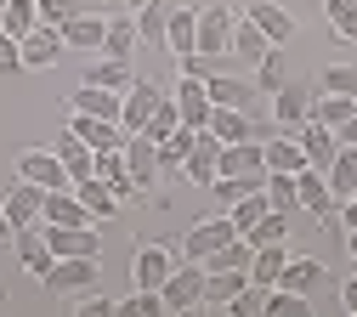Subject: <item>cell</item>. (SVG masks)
I'll list each match as a JSON object with an SVG mask.
<instances>
[{"label":"cell","instance_id":"6da1fadb","mask_svg":"<svg viewBox=\"0 0 357 317\" xmlns=\"http://www.w3.org/2000/svg\"><path fill=\"white\" fill-rule=\"evenodd\" d=\"M170 272H176V249L159 244V238H137V249H130V284L137 289H165Z\"/></svg>","mask_w":357,"mask_h":317},{"label":"cell","instance_id":"7a4b0ae2","mask_svg":"<svg viewBox=\"0 0 357 317\" xmlns=\"http://www.w3.org/2000/svg\"><path fill=\"white\" fill-rule=\"evenodd\" d=\"M204 261H188V266H176L170 278H165V311H204Z\"/></svg>","mask_w":357,"mask_h":317},{"label":"cell","instance_id":"3957f363","mask_svg":"<svg viewBox=\"0 0 357 317\" xmlns=\"http://www.w3.org/2000/svg\"><path fill=\"white\" fill-rule=\"evenodd\" d=\"M12 164H17V176H23V181H34V187H46V193L74 187V176H68V164L57 159V148H23Z\"/></svg>","mask_w":357,"mask_h":317},{"label":"cell","instance_id":"277c9868","mask_svg":"<svg viewBox=\"0 0 357 317\" xmlns=\"http://www.w3.org/2000/svg\"><path fill=\"white\" fill-rule=\"evenodd\" d=\"M40 284H46L52 295H85V289H97V255H57Z\"/></svg>","mask_w":357,"mask_h":317},{"label":"cell","instance_id":"5b68a950","mask_svg":"<svg viewBox=\"0 0 357 317\" xmlns=\"http://www.w3.org/2000/svg\"><path fill=\"white\" fill-rule=\"evenodd\" d=\"M233 238H244V233L233 226V215L221 210V215H210V221H193V226H188L182 255H188V261H204V255H215L221 244H233Z\"/></svg>","mask_w":357,"mask_h":317},{"label":"cell","instance_id":"8992f818","mask_svg":"<svg viewBox=\"0 0 357 317\" xmlns=\"http://www.w3.org/2000/svg\"><path fill=\"white\" fill-rule=\"evenodd\" d=\"M306 119H312V85L306 79H284V91H273V125L295 136Z\"/></svg>","mask_w":357,"mask_h":317},{"label":"cell","instance_id":"52a82bcc","mask_svg":"<svg viewBox=\"0 0 357 317\" xmlns=\"http://www.w3.org/2000/svg\"><path fill=\"white\" fill-rule=\"evenodd\" d=\"M125 164H130V176H137L142 193H153L159 176H165V164H159V142H153V136H142V130L125 136Z\"/></svg>","mask_w":357,"mask_h":317},{"label":"cell","instance_id":"ba28073f","mask_svg":"<svg viewBox=\"0 0 357 317\" xmlns=\"http://www.w3.org/2000/svg\"><path fill=\"white\" fill-rule=\"evenodd\" d=\"M233 29H238V12H233V6H204V12H199V52H204V57L233 52Z\"/></svg>","mask_w":357,"mask_h":317},{"label":"cell","instance_id":"9c48e42d","mask_svg":"<svg viewBox=\"0 0 357 317\" xmlns=\"http://www.w3.org/2000/svg\"><path fill=\"white\" fill-rule=\"evenodd\" d=\"M295 193H301V210H312V221H329V215L340 210V199H335V187H329V176H324L318 164H306V170L295 176Z\"/></svg>","mask_w":357,"mask_h":317},{"label":"cell","instance_id":"30bf717a","mask_svg":"<svg viewBox=\"0 0 357 317\" xmlns=\"http://www.w3.org/2000/svg\"><path fill=\"white\" fill-rule=\"evenodd\" d=\"M182 176L193 181V187H215V176H221V136L215 130H199L193 153L182 159Z\"/></svg>","mask_w":357,"mask_h":317},{"label":"cell","instance_id":"8fae6325","mask_svg":"<svg viewBox=\"0 0 357 317\" xmlns=\"http://www.w3.org/2000/svg\"><path fill=\"white\" fill-rule=\"evenodd\" d=\"M0 210H6V221L12 226H34L40 215H46V187H34V181H12L6 187V199H0Z\"/></svg>","mask_w":357,"mask_h":317},{"label":"cell","instance_id":"7c38bea8","mask_svg":"<svg viewBox=\"0 0 357 317\" xmlns=\"http://www.w3.org/2000/svg\"><path fill=\"white\" fill-rule=\"evenodd\" d=\"M244 17H250L266 40H273V45H289V40H295V29H301V23H295V12H289V6H278V0H255Z\"/></svg>","mask_w":357,"mask_h":317},{"label":"cell","instance_id":"4fadbf2b","mask_svg":"<svg viewBox=\"0 0 357 317\" xmlns=\"http://www.w3.org/2000/svg\"><path fill=\"white\" fill-rule=\"evenodd\" d=\"M102 34H108V12H74L63 23V45L68 52H102Z\"/></svg>","mask_w":357,"mask_h":317},{"label":"cell","instance_id":"5bb4252c","mask_svg":"<svg viewBox=\"0 0 357 317\" xmlns=\"http://www.w3.org/2000/svg\"><path fill=\"white\" fill-rule=\"evenodd\" d=\"M68 130L79 136V142H91L97 153L102 148H125V136H130L119 119H97V114H68Z\"/></svg>","mask_w":357,"mask_h":317},{"label":"cell","instance_id":"9a60e30c","mask_svg":"<svg viewBox=\"0 0 357 317\" xmlns=\"http://www.w3.org/2000/svg\"><path fill=\"white\" fill-rule=\"evenodd\" d=\"M46 226H97V215L85 210V199L74 193V187H57V193H46V215H40Z\"/></svg>","mask_w":357,"mask_h":317},{"label":"cell","instance_id":"2e32d148","mask_svg":"<svg viewBox=\"0 0 357 317\" xmlns=\"http://www.w3.org/2000/svg\"><path fill=\"white\" fill-rule=\"evenodd\" d=\"M63 52H68V45H63V29H52V23H40V29L23 34V68H52Z\"/></svg>","mask_w":357,"mask_h":317},{"label":"cell","instance_id":"e0dca14e","mask_svg":"<svg viewBox=\"0 0 357 317\" xmlns=\"http://www.w3.org/2000/svg\"><path fill=\"white\" fill-rule=\"evenodd\" d=\"M159 102H165V91H159L153 79H137V85L125 91V108H119V125H125V130H142V125L153 119V108H159Z\"/></svg>","mask_w":357,"mask_h":317},{"label":"cell","instance_id":"ac0fdd59","mask_svg":"<svg viewBox=\"0 0 357 317\" xmlns=\"http://www.w3.org/2000/svg\"><path fill=\"white\" fill-rule=\"evenodd\" d=\"M295 136H301V148H306V164H318V170H329V164H335V153H340V136H335L324 119H306Z\"/></svg>","mask_w":357,"mask_h":317},{"label":"cell","instance_id":"d6986e66","mask_svg":"<svg viewBox=\"0 0 357 317\" xmlns=\"http://www.w3.org/2000/svg\"><path fill=\"white\" fill-rule=\"evenodd\" d=\"M119 108H125V97L119 91H108V85H91L85 79L74 97H68V114H97V119H119Z\"/></svg>","mask_w":357,"mask_h":317},{"label":"cell","instance_id":"ffe728a7","mask_svg":"<svg viewBox=\"0 0 357 317\" xmlns=\"http://www.w3.org/2000/svg\"><path fill=\"white\" fill-rule=\"evenodd\" d=\"M12 244H17V266L29 272V278H46V272H52L57 255H52L46 233H34V226H17V238H12Z\"/></svg>","mask_w":357,"mask_h":317},{"label":"cell","instance_id":"44dd1931","mask_svg":"<svg viewBox=\"0 0 357 317\" xmlns=\"http://www.w3.org/2000/svg\"><path fill=\"white\" fill-rule=\"evenodd\" d=\"M318 284H324V261H318V255H301V249H289V261H284V278H278V289L312 295Z\"/></svg>","mask_w":357,"mask_h":317},{"label":"cell","instance_id":"7402d4cb","mask_svg":"<svg viewBox=\"0 0 357 317\" xmlns=\"http://www.w3.org/2000/svg\"><path fill=\"white\" fill-rule=\"evenodd\" d=\"M176 108H182V125H193V130H210V91H204V79H182L176 85Z\"/></svg>","mask_w":357,"mask_h":317},{"label":"cell","instance_id":"603a6c76","mask_svg":"<svg viewBox=\"0 0 357 317\" xmlns=\"http://www.w3.org/2000/svg\"><path fill=\"white\" fill-rule=\"evenodd\" d=\"M165 52H199V12L193 6H170V23H165Z\"/></svg>","mask_w":357,"mask_h":317},{"label":"cell","instance_id":"cb8c5ba5","mask_svg":"<svg viewBox=\"0 0 357 317\" xmlns=\"http://www.w3.org/2000/svg\"><path fill=\"white\" fill-rule=\"evenodd\" d=\"M46 244H52V255H97L102 249L97 226H46Z\"/></svg>","mask_w":357,"mask_h":317},{"label":"cell","instance_id":"d4e9b609","mask_svg":"<svg viewBox=\"0 0 357 317\" xmlns=\"http://www.w3.org/2000/svg\"><path fill=\"white\" fill-rule=\"evenodd\" d=\"M57 159L68 164V176L74 181H85V176H97V148L91 142H79V136L63 125V136H57Z\"/></svg>","mask_w":357,"mask_h":317},{"label":"cell","instance_id":"484cf974","mask_svg":"<svg viewBox=\"0 0 357 317\" xmlns=\"http://www.w3.org/2000/svg\"><path fill=\"white\" fill-rule=\"evenodd\" d=\"M204 91H210L215 108H250V102H255V85H250V79H233V74H210Z\"/></svg>","mask_w":357,"mask_h":317},{"label":"cell","instance_id":"4316f807","mask_svg":"<svg viewBox=\"0 0 357 317\" xmlns=\"http://www.w3.org/2000/svg\"><path fill=\"white\" fill-rule=\"evenodd\" d=\"M210 130L221 136V148H227V142H250L255 119H250V108H210Z\"/></svg>","mask_w":357,"mask_h":317},{"label":"cell","instance_id":"83f0119b","mask_svg":"<svg viewBox=\"0 0 357 317\" xmlns=\"http://www.w3.org/2000/svg\"><path fill=\"white\" fill-rule=\"evenodd\" d=\"M74 193L85 199V210H91L97 221H114V215H119V193L108 187L102 176H85V181H74Z\"/></svg>","mask_w":357,"mask_h":317},{"label":"cell","instance_id":"f1b7e54d","mask_svg":"<svg viewBox=\"0 0 357 317\" xmlns=\"http://www.w3.org/2000/svg\"><path fill=\"white\" fill-rule=\"evenodd\" d=\"M266 170H284V176H301L306 170V148H301V136H273L266 142Z\"/></svg>","mask_w":357,"mask_h":317},{"label":"cell","instance_id":"f546056e","mask_svg":"<svg viewBox=\"0 0 357 317\" xmlns=\"http://www.w3.org/2000/svg\"><path fill=\"white\" fill-rule=\"evenodd\" d=\"M284 261H289V244H266V249H255V261H250V284L273 289V284L284 278Z\"/></svg>","mask_w":357,"mask_h":317},{"label":"cell","instance_id":"4dcf8cb0","mask_svg":"<svg viewBox=\"0 0 357 317\" xmlns=\"http://www.w3.org/2000/svg\"><path fill=\"white\" fill-rule=\"evenodd\" d=\"M142 45V34H137V17H108V34H102V57H125L130 63V52Z\"/></svg>","mask_w":357,"mask_h":317},{"label":"cell","instance_id":"1f68e13d","mask_svg":"<svg viewBox=\"0 0 357 317\" xmlns=\"http://www.w3.org/2000/svg\"><path fill=\"white\" fill-rule=\"evenodd\" d=\"M85 79H91V85H108V91H119V97H125V91L137 85V68H130L125 57H97V68L85 74Z\"/></svg>","mask_w":357,"mask_h":317},{"label":"cell","instance_id":"d6a6232c","mask_svg":"<svg viewBox=\"0 0 357 317\" xmlns=\"http://www.w3.org/2000/svg\"><path fill=\"white\" fill-rule=\"evenodd\" d=\"M250 261H255V244L233 238V244H221L215 255H204V272H250Z\"/></svg>","mask_w":357,"mask_h":317},{"label":"cell","instance_id":"836d02e7","mask_svg":"<svg viewBox=\"0 0 357 317\" xmlns=\"http://www.w3.org/2000/svg\"><path fill=\"white\" fill-rule=\"evenodd\" d=\"M351 114H357V97H335V91H318V97H312V119H324L329 130H340Z\"/></svg>","mask_w":357,"mask_h":317},{"label":"cell","instance_id":"e575fe53","mask_svg":"<svg viewBox=\"0 0 357 317\" xmlns=\"http://www.w3.org/2000/svg\"><path fill=\"white\" fill-rule=\"evenodd\" d=\"M324 176H329L335 199H351V193H357V148H346V142H340V153H335V164H329Z\"/></svg>","mask_w":357,"mask_h":317},{"label":"cell","instance_id":"d590c367","mask_svg":"<svg viewBox=\"0 0 357 317\" xmlns=\"http://www.w3.org/2000/svg\"><path fill=\"white\" fill-rule=\"evenodd\" d=\"M165 23H170V0H148V6H137L142 45H165Z\"/></svg>","mask_w":357,"mask_h":317},{"label":"cell","instance_id":"8d00e7d4","mask_svg":"<svg viewBox=\"0 0 357 317\" xmlns=\"http://www.w3.org/2000/svg\"><path fill=\"white\" fill-rule=\"evenodd\" d=\"M233 52H238V57H244V63L255 68V63H261L266 52H273V40H266V34H261V29L250 23V17H238V29H233Z\"/></svg>","mask_w":357,"mask_h":317},{"label":"cell","instance_id":"74e56055","mask_svg":"<svg viewBox=\"0 0 357 317\" xmlns=\"http://www.w3.org/2000/svg\"><path fill=\"white\" fill-rule=\"evenodd\" d=\"M244 238H250L255 249H266V244H289V215H284V210H266V215L250 226Z\"/></svg>","mask_w":357,"mask_h":317},{"label":"cell","instance_id":"f35d334b","mask_svg":"<svg viewBox=\"0 0 357 317\" xmlns=\"http://www.w3.org/2000/svg\"><path fill=\"white\" fill-rule=\"evenodd\" d=\"M324 17H329V34L335 40H357V0H324Z\"/></svg>","mask_w":357,"mask_h":317},{"label":"cell","instance_id":"ab89813d","mask_svg":"<svg viewBox=\"0 0 357 317\" xmlns=\"http://www.w3.org/2000/svg\"><path fill=\"white\" fill-rule=\"evenodd\" d=\"M244 284H250V272H210L204 278V306H227Z\"/></svg>","mask_w":357,"mask_h":317},{"label":"cell","instance_id":"60d3db41","mask_svg":"<svg viewBox=\"0 0 357 317\" xmlns=\"http://www.w3.org/2000/svg\"><path fill=\"white\" fill-rule=\"evenodd\" d=\"M284 79H289V68H284V45H273V52L255 63V91H266V97H273V91H284Z\"/></svg>","mask_w":357,"mask_h":317},{"label":"cell","instance_id":"b9f144b4","mask_svg":"<svg viewBox=\"0 0 357 317\" xmlns=\"http://www.w3.org/2000/svg\"><path fill=\"white\" fill-rule=\"evenodd\" d=\"M0 29L6 34H29V29H40V0H6V17H0Z\"/></svg>","mask_w":357,"mask_h":317},{"label":"cell","instance_id":"7bdbcfd3","mask_svg":"<svg viewBox=\"0 0 357 317\" xmlns=\"http://www.w3.org/2000/svg\"><path fill=\"white\" fill-rule=\"evenodd\" d=\"M266 210H273V199H266V187H255V193H244V199H238L227 215H233V226H238V233H250V226H255Z\"/></svg>","mask_w":357,"mask_h":317},{"label":"cell","instance_id":"ee69618b","mask_svg":"<svg viewBox=\"0 0 357 317\" xmlns=\"http://www.w3.org/2000/svg\"><path fill=\"white\" fill-rule=\"evenodd\" d=\"M312 311V300L306 295H295V289H266V317H306Z\"/></svg>","mask_w":357,"mask_h":317},{"label":"cell","instance_id":"f6af8a7d","mask_svg":"<svg viewBox=\"0 0 357 317\" xmlns=\"http://www.w3.org/2000/svg\"><path fill=\"white\" fill-rule=\"evenodd\" d=\"M318 91H335V97H357V68L351 63H329L318 74Z\"/></svg>","mask_w":357,"mask_h":317},{"label":"cell","instance_id":"bcb514c9","mask_svg":"<svg viewBox=\"0 0 357 317\" xmlns=\"http://www.w3.org/2000/svg\"><path fill=\"white\" fill-rule=\"evenodd\" d=\"M266 199H273V210H301V193H295V176H284V170H273L266 176Z\"/></svg>","mask_w":357,"mask_h":317},{"label":"cell","instance_id":"7dc6e473","mask_svg":"<svg viewBox=\"0 0 357 317\" xmlns=\"http://www.w3.org/2000/svg\"><path fill=\"white\" fill-rule=\"evenodd\" d=\"M221 311H227V317H261V311H266V289H261V284H244Z\"/></svg>","mask_w":357,"mask_h":317},{"label":"cell","instance_id":"c3c4849f","mask_svg":"<svg viewBox=\"0 0 357 317\" xmlns=\"http://www.w3.org/2000/svg\"><path fill=\"white\" fill-rule=\"evenodd\" d=\"M176 125H182V108H176V97H165V102L153 108V119L142 125V136H153V142H165V136H170Z\"/></svg>","mask_w":357,"mask_h":317},{"label":"cell","instance_id":"681fc988","mask_svg":"<svg viewBox=\"0 0 357 317\" xmlns=\"http://www.w3.org/2000/svg\"><path fill=\"white\" fill-rule=\"evenodd\" d=\"M255 187H261V181H250V176H215V187H210V193L221 199V210H233V204H238L244 193H255Z\"/></svg>","mask_w":357,"mask_h":317},{"label":"cell","instance_id":"f907efd6","mask_svg":"<svg viewBox=\"0 0 357 317\" xmlns=\"http://www.w3.org/2000/svg\"><path fill=\"white\" fill-rule=\"evenodd\" d=\"M119 311L125 317H165V295L159 289H137L130 300H119Z\"/></svg>","mask_w":357,"mask_h":317},{"label":"cell","instance_id":"816d5d0a","mask_svg":"<svg viewBox=\"0 0 357 317\" xmlns=\"http://www.w3.org/2000/svg\"><path fill=\"white\" fill-rule=\"evenodd\" d=\"M0 74H23V40L0 29Z\"/></svg>","mask_w":357,"mask_h":317},{"label":"cell","instance_id":"f5cc1de1","mask_svg":"<svg viewBox=\"0 0 357 317\" xmlns=\"http://www.w3.org/2000/svg\"><path fill=\"white\" fill-rule=\"evenodd\" d=\"M176 74H182V79H210L215 68H210L204 52H182V57H176Z\"/></svg>","mask_w":357,"mask_h":317},{"label":"cell","instance_id":"db71d44e","mask_svg":"<svg viewBox=\"0 0 357 317\" xmlns=\"http://www.w3.org/2000/svg\"><path fill=\"white\" fill-rule=\"evenodd\" d=\"M74 311H79V317H114V311H119V306H114V300H102V295H97V289H85V295H79V300H74Z\"/></svg>","mask_w":357,"mask_h":317},{"label":"cell","instance_id":"11a10c76","mask_svg":"<svg viewBox=\"0 0 357 317\" xmlns=\"http://www.w3.org/2000/svg\"><path fill=\"white\" fill-rule=\"evenodd\" d=\"M74 17V6H68V0H40V23H52V29H63Z\"/></svg>","mask_w":357,"mask_h":317},{"label":"cell","instance_id":"9f6ffc18","mask_svg":"<svg viewBox=\"0 0 357 317\" xmlns=\"http://www.w3.org/2000/svg\"><path fill=\"white\" fill-rule=\"evenodd\" d=\"M340 226H346V233L357 226V193H351V199H340Z\"/></svg>","mask_w":357,"mask_h":317},{"label":"cell","instance_id":"6f0895ef","mask_svg":"<svg viewBox=\"0 0 357 317\" xmlns=\"http://www.w3.org/2000/svg\"><path fill=\"white\" fill-rule=\"evenodd\" d=\"M340 306L357 317V278H346V284H340Z\"/></svg>","mask_w":357,"mask_h":317},{"label":"cell","instance_id":"680465c9","mask_svg":"<svg viewBox=\"0 0 357 317\" xmlns=\"http://www.w3.org/2000/svg\"><path fill=\"white\" fill-rule=\"evenodd\" d=\"M335 136H340V142H346V148H357V114H351V119H346V125H340Z\"/></svg>","mask_w":357,"mask_h":317},{"label":"cell","instance_id":"91938a15","mask_svg":"<svg viewBox=\"0 0 357 317\" xmlns=\"http://www.w3.org/2000/svg\"><path fill=\"white\" fill-rule=\"evenodd\" d=\"M12 238H17V226L6 221V210H0V244H12Z\"/></svg>","mask_w":357,"mask_h":317},{"label":"cell","instance_id":"94428289","mask_svg":"<svg viewBox=\"0 0 357 317\" xmlns=\"http://www.w3.org/2000/svg\"><path fill=\"white\" fill-rule=\"evenodd\" d=\"M346 249H351V255H357V226H351V233H346Z\"/></svg>","mask_w":357,"mask_h":317},{"label":"cell","instance_id":"6125c7cd","mask_svg":"<svg viewBox=\"0 0 357 317\" xmlns=\"http://www.w3.org/2000/svg\"><path fill=\"white\" fill-rule=\"evenodd\" d=\"M119 6H125V12H137V6H148V0H119Z\"/></svg>","mask_w":357,"mask_h":317},{"label":"cell","instance_id":"be15d7a7","mask_svg":"<svg viewBox=\"0 0 357 317\" xmlns=\"http://www.w3.org/2000/svg\"><path fill=\"white\" fill-rule=\"evenodd\" d=\"M0 17H6V0H0Z\"/></svg>","mask_w":357,"mask_h":317}]
</instances>
